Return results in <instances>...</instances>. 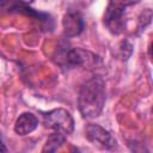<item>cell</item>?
Returning <instances> with one entry per match:
<instances>
[{
  "instance_id": "277c9868",
  "label": "cell",
  "mask_w": 153,
  "mask_h": 153,
  "mask_svg": "<svg viewBox=\"0 0 153 153\" xmlns=\"http://www.w3.org/2000/svg\"><path fill=\"white\" fill-rule=\"evenodd\" d=\"M43 123L47 128L53 129L65 136L69 135L74 130V120L72 115L65 109H54L44 114Z\"/></svg>"
},
{
  "instance_id": "52a82bcc",
  "label": "cell",
  "mask_w": 153,
  "mask_h": 153,
  "mask_svg": "<svg viewBox=\"0 0 153 153\" xmlns=\"http://www.w3.org/2000/svg\"><path fill=\"white\" fill-rule=\"evenodd\" d=\"M38 126L37 117L31 112H23L14 123V131L18 135H27L33 131Z\"/></svg>"
},
{
  "instance_id": "8992f818",
  "label": "cell",
  "mask_w": 153,
  "mask_h": 153,
  "mask_svg": "<svg viewBox=\"0 0 153 153\" xmlns=\"http://www.w3.org/2000/svg\"><path fill=\"white\" fill-rule=\"evenodd\" d=\"M63 33L67 37H75L80 35L85 27V20L80 12L69 10L62 19Z\"/></svg>"
},
{
  "instance_id": "9c48e42d",
  "label": "cell",
  "mask_w": 153,
  "mask_h": 153,
  "mask_svg": "<svg viewBox=\"0 0 153 153\" xmlns=\"http://www.w3.org/2000/svg\"><path fill=\"white\" fill-rule=\"evenodd\" d=\"M7 151V148H6V146H5V143L2 142V139H1V136H0V152H6Z\"/></svg>"
},
{
  "instance_id": "ba28073f",
  "label": "cell",
  "mask_w": 153,
  "mask_h": 153,
  "mask_svg": "<svg viewBox=\"0 0 153 153\" xmlns=\"http://www.w3.org/2000/svg\"><path fill=\"white\" fill-rule=\"evenodd\" d=\"M65 141H66V136L65 135L54 131V133H51L49 135V137H48V140H47V142H45V145H44L42 151L43 152H47V151L48 152H56L65 143Z\"/></svg>"
},
{
  "instance_id": "5b68a950",
  "label": "cell",
  "mask_w": 153,
  "mask_h": 153,
  "mask_svg": "<svg viewBox=\"0 0 153 153\" xmlns=\"http://www.w3.org/2000/svg\"><path fill=\"white\" fill-rule=\"evenodd\" d=\"M85 135L90 142H92L94 146H98L100 148L114 149L117 147L116 139L110 134V131H108L99 124H94V123L87 124V127L85 128Z\"/></svg>"
},
{
  "instance_id": "3957f363",
  "label": "cell",
  "mask_w": 153,
  "mask_h": 153,
  "mask_svg": "<svg viewBox=\"0 0 153 153\" xmlns=\"http://www.w3.org/2000/svg\"><path fill=\"white\" fill-rule=\"evenodd\" d=\"M62 67L74 68V67H91L97 66L99 57L91 51L84 50L81 48H72L62 50L57 54V60Z\"/></svg>"
},
{
  "instance_id": "6da1fadb",
  "label": "cell",
  "mask_w": 153,
  "mask_h": 153,
  "mask_svg": "<svg viewBox=\"0 0 153 153\" xmlns=\"http://www.w3.org/2000/svg\"><path fill=\"white\" fill-rule=\"evenodd\" d=\"M106 99L105 81L100 75L88 79L80 88L78 96L79 111L85 118H94L100 115Z\"/></svg>"
},
{
  "instance_id": "7a4b0ae2",
  "label": "cell",
  "mask_w": 153,
  "mask_h": 153,
  "mask_svg": "<svg viewBox=\"0 0 153 153\" xmlns=\"http://www.w3.org/2000/svg\"><path fill=\"white\" fill-rule=\"evenodd\" d=\"M140 0H109L104 13V24L114 35L126 30V8L137 4Z\"/></svg>"
}]
</instances>
